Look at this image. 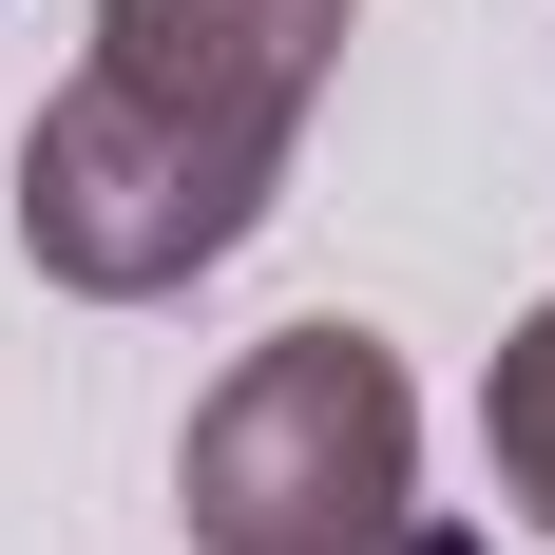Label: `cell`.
Instances as JSON below:
<instances>
[{
  "mask_svg": "<svg viewBox=\"0 0 555 555\" xmlns=\"http://www.w3.org/2000/svg\"><path fill=\"white\" fill-rule=\"evenodd\" d=\"M192 555H422V384L384 326H269L172 441Z\"/></svg>",
  "mask_w": 555,
  "mask_h": 555,
  "instance_id": "6da1fadb",
  "label": "cell"
},
{
  "mask_svg": "<svg viewBox=\"0 0 555 555\" xmlns=\"http://www.w3.org/2000/svg\"><path fill=\"white\" fill-rule=\"evenodd\" d=\"M287 154H249V134H192L172 96H134V77H57L39 134H20V249H39V287H77V307H172L192 269H230L249 230H269Z\"/></svg>",
  "mask_w": 555,
  "mask_h": 555,
  "instance_id": "7a4b0ae2",
  "label": "cell"
},
{
  "mask_svg": "<svg viewBox=\"0 0 555 555\" xmlns=\"http://www.w3.org/2000/svg\"><path fill=\"white\" fill-rule=\"evenodd\" d=\"M345 0H96V77H134V96H172L192 134H249V154H287L307 134V96L345 77Z\"/></svg>",
  "mask_w": 555,
  "mask_h": 555,
  "instance_id": "3957f363",
  "label": "cell"
},
{
  "mask_svg": "<svg viewBox=\"0 0 555 555\" xmlns=\"http://www.w3.org/2000/svg\"><path fill=\"white\" fill-rule=\"evenodd\" d=\"M479 460H499V517L555 537V307H517L499 364H479Z\"/></svg>",
  "mask_w": 555,
  "mask_h": 555,
  "instance_id": "277c9868",
  "label": "cell"
}]
</instances>
